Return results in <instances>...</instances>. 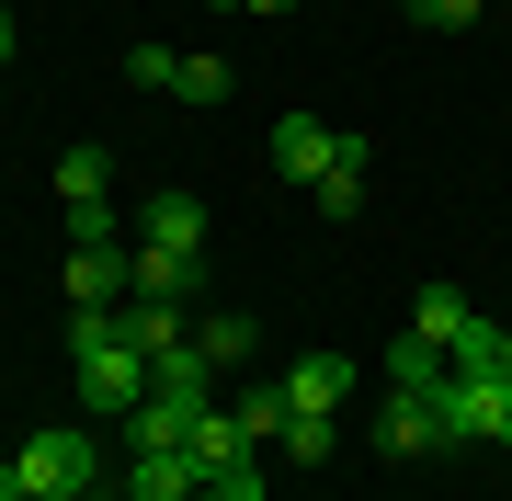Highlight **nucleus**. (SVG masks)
Returning <instances> with one entry per match:
<instances>
[{
    "label": "nucleus",
    "instance_id": "1",
    "mask_svg": "<svg viewBox=\"0 0 512 501\" xmlns=\"http://www.w3.org/2000/svg\"><path fill=\"white\" fill-rule=\"evenodd\" d=\"M353 160H365V137H342V126H319V114H274V171H285V183H330V171H353Z\"/></svg>",
    "mask_w": 512,
    "mask_h": 501
},
{
    "label": "nucleus",
    "instance_id": "2",
    "mask_svg": "<svg viewBox=\"0 0 512 501\" xmlns=\"http://www.w3.org/2000/svg\"><path fill=\"white\" fill-rule=\"evenodd\" d=\"M12 467H23V501H92V479H103V467H92V433H35Z\"/></svg>",
    "mask_w": 512,
    "mask_h": 501
},
{
    "label": "nucleus",
    "instance_id": "3",
    "mask_svg": "<svg viewBox=\"0 0 512 501\" xmlns=\"http://www.w3.org/2000/svg\"><path fill=\"white\" fill-rule=\"evenodd\" d=\"M433 410H444L456 445H512V388H501V376H456V365H444Z\"/></svg>",
    "mask_w": 512,
    "mask_h": 501
},
{
    "label": "nucleus",
    "instance_id": "4",
    "mask_svg": "<svg viewBox=\"0 0 512 501\" xmlns=\"http://www.w3.org/2000/svg\"><path fill=\"white\" fill-rule=\"evenodd\" d=\"M342 399H353V365H342V353H296V365H285V410H296V422H330Z\"/></svg>",
    "mask_w": 512,
    "mask_h": 501
},
{
    "label": "nucleus",
    "instance_id": "5",
    "mask_svg": "<svg viewBox=\"0 0 512 501\" xmlns=\"http://www.w3.org/2000/svg\"><path fill=\"white\" fill-rule=\"evenodd\" d=\"M376 445H387V456H444L456 433H444V410L421 399V388H387V422H376Z\"/></svg>",
    "mask_w": 512,
    "mask_h": 501
},
{
    "label": "nucleus",
    "instance_id": "6",
    "mask_svg": "<svg viewBox=\"0 0 512 501\" xmlns=\"http://www.w3.org/2000/svg\"><path fill=\"white\" fill-rule=\"evenodd\" d=\"M137 251H183V262H205V205L171 183V194H148V217H137Z\"/></svg>",
    "mask_w": 512,
    "mask_h": 501
},
{
    "label": "nucleus",
    "instance_id": "7",
    "mask_svg": "<svg viewBox=\"0 0 512 501\" xmlns=\"http://www.w3.org/2000/svg\"><path fill=\"white\" fill-rule=\"evenodd\" d=\"M194 490H205V467L183 445H137L126 456V501H194Z\"/></svg>",
    "mask_w": 512,
    "mask_h": 501
},
{
    "label": "nucleus",
    "instance_id": "8",
    "mask_svg": "<svg viewBox=\"0 0 512 501\" xmlns=\"http://www.w3.org/2000/svg\"><path fill=\"white\" fill-rule=\"evenodd\" d=\"M126 297H137L126 251H69V308H126Z\"/></svg>",
    "mask_w": 512,
    "mask_h": 501
},
{
    "label": "nucleus",
    "instance_id": "9",
    "mask_svg": "<svg viewBox=\"0 0 512 501\" xmlns=\"http://www.w3.org/2000/svg\"><path fill=\"white\" fill-rule=\"evenodd\" d=\"M410 331H421V342H444V353H456V342L478 331V308H467V285H421V297H410Z\"/></svg>",
    "mask_w": 512,
    "mask_h": 501
},
{
    "label": "nucleus",
    "instance_id": "10",
    "mask_svg": "<svg viewBox=\"0 0 512 501\" xmlns=\"http://www.w3.org/2000/svg\"><path fill=\"white\" fill-rule=\"evenodd\" d=\"M251 342H262V331H251L239 308H205V319H194V353H205L217 376H239V365H251Z\"/></svg>",
    "mask_w": 512,
    "mask_h": 501
},
{
    "label": "nucleus",
    "instance_id": "11",
    "mask_svg": "<svg viewBox=\"0 0 512 501\" xmlns=\"http://www.w3.org/2000/svg\"><path fill=\"white\" fill-rule=\"evenodd\" d=\"M137 262V297H160V308H194V262L183 251H126Z\"/></svg>",
    "mask_w": 512,
    "mask_h": 501
},
{
    "label": "nucleus",
    "instance_id": "12",
    "mask_svg": "<svg viewBox=\"0 0 512 501\" xmlns=\"http://www.w3.org/2000/svg\"><path fill=\"white\" fill-rule=\"evenodd\" d=\"M228 92H239L228 57H171V103H228Z\"/></svg>",
    "mask_w": 512,
    "mask_h": 501
},
{
    "label": "nucleus",
    "instance_id": "13",
    "mask_svg": "<svg viewBox=\"0 0 512 501\" xmlns=\"http://www.w3.org/2000/svg\"><path fill=\"white\" fill-rule=\"evenodd\" d=\"M387 388H421V399H433V388H444V342H421V331H410L399 353H387Z\"/></svg>",
    "mask_w": 512,
    "mask_h": 501
},
{
    "label": "nucleus",
    "instance_id": "14",
    "mask_svg": "<svg viewBox=\"0 0 512 501\" xmlns=\"http://www.w3.org/2000/svg\"><path fill=\"white\" fill-rule=\"evenodd\" d=\"M228 410H239V445H262V433L285 445V422H296V410H285V388H239Z\"/></svg>",
    "mask_w": 512,
    "mask_h": 501
},
{
    "label": "nucleus",
    "instance_id": "15",
    "mask_svg": "<svg viewBox=\"0 0 512 501\" xmlns=\"http://www.w3.org/2000/svg\"><path fill=\"white\" fill-rule=\"evenodd\" d=\"M126 228H114V194H92V205H69V251H114Z\"/></svg>",
    "mask_w": 512,
    "mask_h": 501
},
{
    "label": "nucleus",
    "instance_id": "16",
    "mask_svg": "<svg viewBox=\"0 0 512 501\" xmlns=\"http://www.w3.org/2000/svg\"><path fill=\"white\" fill-rule=\"evenodd\" d=\"M103 194V149H69L57 160V205H92Z\"/></svg>",
    "mask_w": 512,
    "mask_h": 501
},
{
    "label": "nucleus",
    "instance_id": "17",
    "mask_svg": "<svg viewBox=\"0 0 512 501\" xmlns=\"http://www.w3.org/2000/svg\"><path fill=\"white\" fill-rule=\"evenodd\" d=\"M410 12H421V23H433V35H467V23H478V12H490V0H410Z\"/></svg>",
    "mask_w": 512,
    "mask_h": 501
},
{
    "label": "nucleus",
    "instance_id": "18",
    "mask_svg": "<svg viewBox=\"0 0 512 501\" xmlns=\"http://www.w3.org/2000/svg\"><path fill=\"white\" fill-rule=\"evenodd\" d=\"M353 205H365V160H353V171H330V183H319V217H353Z\"/></svg>",
    "mask_w": 512,
    "mask_h": 501
},
{
    "label": "nucleus",
    "instance_id": "19",
    "mask_svg": "<svg viewBox=\"0 0 512 501\" xmlns=\"http://www.w3.org/2000/svg\"><path fill=\"white\" fill-rule=\"evenodd\" d=\"M194 501H262V456H251V467H228V479H205Z\"/></svg>",
    "mask_w": 512,
    "mask_h": 501
},
{
    "label": "nucleus",
    "instance_id": "20",
    "mask_svg": "<svg viewBox=\"0 0 512 501\" xmlns=\"http://www.w3.org/2000/svg\"><path fill=\"white\" fill-rule=\"evenodd\" d=\"M217 12H296V0H217Z\"/></svg>",
    "mask_w": 512,
    "mask_h": 501
},
{
    "label": "nucleus",
    "instance_id": "21",
    "mask_svg": "<svg viewBox=\"0 0 512 501\" xmlns=\"http://www.w3.org/2000/svg\"><path fill=\"white\" fill-rule=\"evenodd\" d=\"M0 501H23V467H12V456H0Z\"/></svg>",
    "mask_w": 512,
    "mask_h": 501
},
{
    "label": "nucleus",
    "instance_id": "22",
    "mask_svg": "<svg viewBox=\"0 0 512 501\" xmlns=\"http://www.w3.org/2000/svg\"><path fill=\"white\" fill-rule=\"evenodd\" d=\"M490 376H501V388H512V331H501V353H490Z\"/></svg>",
    "mask_w": 512,
    "mask_h": 501
},
{
    "label": "nucleus",
    "instance_id": "23",
    "mask_svg": "<svg viewBox=\"0 0 512 501\" xmlns=\"http://www.w3.org/2000/svg\"><path fill=\"white\" fill-rule=\"evenodd\" d=\"M0 69H12V0H0Z\"/></svg>",
    "mask_w": 512,
    "mask_h": 501
}]
</instances>
